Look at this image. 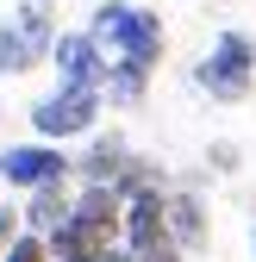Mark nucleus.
Instances as JSON below:
<instances>
[{
  "label": "nucleus",
  "instance_id": "1",
  "mask_svg": "<svg viewBox=\"0 0 256 262\" xmlns=\"http://www.w3.org/2000/svg\"><path fill=\"white\" fill-rule=\"evenodd\" d=\"M88 38L100 50H113V62H144V69H156V56H163V25H156V13L125 7V0H106V7L94 13Z\"/></svg>",
  "mask_w": 256,
  "mask_h": 262
},
{
  "label": "nucleus",
  "instance_id": "13",
  "mask_svg": "<svg viewBox=\"0 0 256 262\" xmlns=\"http://www.w3.org/2000/svg\"><path fill=\"white\" fill-rule=\"evenodd\" d=\"M0 262H50V244H44V237H31V231H19L7 250H0Z\"/></svg>",
  "mask_w": 256,
  "mask_h": 262
},
{
  "label": "nucleus",
  "instance_id": "14",
  "mask_svg": "<svg viewBox=\"0 0 256 262\" xmlns=\"http://www.w3.org/2000/svg\"><path fill=\"white\" fill-rule=\"evenodd\" d=\"M25 231V219H19V206H0V244H13Z\"/></svg>",
  "mask_w": 256,
  "mask_h": 262
},
{
  "label": "nucleus",
  "instance_id": "7",
  "mask_svg": "<svg viewBox=\"0 0 256 262\" xmlns=\"http://www.w3.org/2000/svg\"><path fill=\"white\" fill-rule=\"evenodd\" d=\"M119 212H125L119 187H81L69 200V225H81V231L106 237V244H119Z\"/></svg>",
  "mask_w": 256,
  "mask_h": 262
},
{
  "label": "nucleus",
  "instance_id": "2",
  "mask_svg": "<svg viewBox=\"0 0 256 262\" xmlns=\"http://www.w3.org/2000/svg\"><path fill=\"white\" fill-rule=\"evenodd\" d=\"M194 81L212 94V100L238 106L244 94L256 88V44L244 38V31H219V38H212V50L194 62Z\"/></svg>",
  "mask_w": 256,
  "mask_h": 262
},
{
  "label": "nucleus",
  "instance_id": "3",
  "mask_svg": "<svg viewBox=\"0 0 256 262\" xmlns=\"http://www.w3.org/2000/svg\"><path fill=\"white\" fill-rule=\"evenodd\" d=\"M56 50V13L50 0H25L13 19H0V75H25L31 62H44Z\"/></svg>",
  "mask_w": 256,
  "mask_h": 262
},
{
  "label": "nucleus",
  "instance_id": "6",
  "mask_svg": "<svg viewBox=\"0 0 256 262\" xmlns=\"http://www.w3.org/2000/svg\"><path fill=\"white\" fill-rule=\"evenodd\" d=\"M50 62H56V88H94L100 94V81H106V50L88 31H56Z\"/></svg>",
  "mask_w": 256,
  "mask_h": 262
},
{
  "label": "nucleus",
  "instance_id": "8",
  "mask_svg": "<svg viewBox=\"0 0 256 262\" xmlns=\"http://www.w3.org/2000/svg\"><path fill=\"white\" fill-rule=\"evenodd\" d=\"M163 212H169V237H175L181 256H187V250H206V212H200L194 193H169Z\"/></svg>",
  "mask_w": 256,
  "mask_h": 262
},
{
  "label": "nucleus",
  "instance_id": "15",
  "mask_svg": "<svg viewBox=\"0 0 256 262\" xmlns=\"http://www.w3.org/2000/svg\"><path fill=\"white\" fill-rule=\"evenodd\" d=\"M250 250H256V231H250Z\"/></svg>",
  "mask_w": 256,
  "mask_h": 262
},
{
  "label": "nucleus",
  "instance_id": "11",
  "mask_svg": "<svg viewBox=\"0 0 256 262\" xmlns=\"http://www.w3.org/2000/svg\"><path fill=\"white\" fill-rule=\"evenodd\" d=\"M50 244V262H100L113 244L106 237H94V231H81V225H56V231L44 237Z\"/></svg>",
  "mask_w": 256,
  "mask_h": 262
},
{
  "label": "nucleus",
  "instance_id": "10",
  "mask_svg": "<svg viewBox=\"0 0 256 262\" xmlns=\"http://www.w3.org/2000/svg\"><path fill=\"white\" fill-rule=\"evenodd\" d=\"M75 169H81V181H88V187H113L125 169H132V156H125V144H119V138H100V144H94V150L75 162Z\"/></svg>",
  "mask_w": 256,
  "mask_h": 262
},
{
  "label": "nucleus",
  "instance_id": "9",
  "mask_svg": "<svg viewBox=\"0 0 256 262\" xmlns=\"http://www.w3.org/2000/svg\"><path fill=\"white\" fill-rule=\"evenodd\" d=\"M19 219H25L31 237H50L56 225H69V193H62V187H38V193H25Z\"/></svg>",
  "mask_w": 256,
  "mask_h": 262
},
{
  "label": "nucleus",
  "instance_id": "5",
  "mask_svg": "<svg viewBox=\"0 0 256 262\" xmlns=\"http://www.w3.org/2000/svg\"><path fill=\"white\" fill-rule=\"evenodd\" d=\"M75 162L62 156L56 144H13L7 156H0V181L19 187V193H38V187H62L69 181Z\"/></svg>",
  "mask_w": 256,
  "mask_h": 262
},
{
  "label": "nucleus",
  "instance_id": "4",
  "mask_svg": "<svg viewBox=\"0 0 256 262\" xmlns=\"http://www.w3.org/2000/svg\"><path fill=\"white\" fill-rule=\"evenodd\" d=\"M94 119H100V94L94 88H56V94H44V100L31 106V131H38L44 144L81 138V131H94Z\"/></svg>",
  "mask_w": 256,
  "mask_h": 262
},
{
  "label": "nucleus",
  "instance_id": "12",
  "mask_svg": "<svg viewBox=\"0 0 256 262\" xmlns=\"http://www.w3.org/2000/svg\"><path fill=\"white\" fill-rule=\"evenodd\" d=\"M144 88H150V69H144V62H106L100 100H113V106H138Z\"/></svg>",
  "mask_w": 256,
  "mask_h": 262
}]
</instances>
